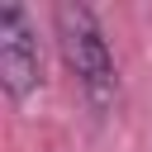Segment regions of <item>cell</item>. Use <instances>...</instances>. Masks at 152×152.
<instances>
[{"label": "cell", "mask_w": 152, "mask_h": 152, "mask_svg": "<svg viewBox=\"0 0 152 152\" xmlns=\"http://www.w3.org/2000/svg\"><path fill=\"white\" fill-rule=\"evenodd\" d=\"M52 28H57L62 62L76 76V86L90 100V109H100V114L114 109V100H119V71H114V52H109V38H104L95 10L76 5V0H57Z\"/></svg>", "instance_id": "obj_1"}, {"label": "cell", "mask_w": 152, "mask_h": 152, "mask_svg": "<svg viewBox=\"0 0 152 152\" xmlns=\"http://www.w3.org/2000/svg\"><path fill=\"white\" fill-rule=\"evenodd\" d=\"M0 86L14 104H24L43 86V57L38 33L24 14V5H0Z\"/></svg>", "instance_id": "obj_2"}]
</instances>
